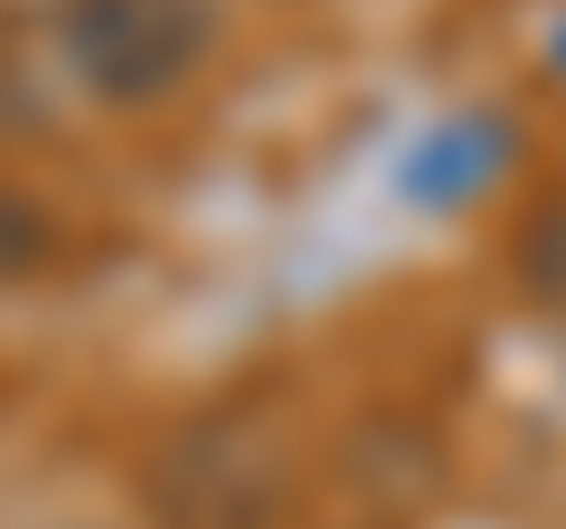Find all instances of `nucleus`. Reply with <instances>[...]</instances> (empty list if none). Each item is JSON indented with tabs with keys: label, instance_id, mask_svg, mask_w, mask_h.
<instances>
[{
	"label": "nucleus",
	"instance_id": "nucleus-1",
	"mask_svg": "<svg viewBox=\"0 0 566 529\" xmlns=\"http://www.w3.org/2000/svg\"><path fill=\"white\" fill-rule=\"evenodd\" d=\"M199 0H66V66L104 104H151L199 66Z\"/></svg>",
	"mask_w": 566,
	"mask_h": 529
},
{
	"label": "nucleus",
	"instance_id": "nucleus-2",
	"mask_svg": "<svg viewBox=\"0 0 566 529\" xmlns=\"http://www.w3.org/2000/svg\"><path fill=\"white\" fill-rule=\"evenodd\" d=\"M491 162H501V133H444V143H434V162L406 170V189H416V199H463Z\"/></svg>",
	"mask_w": 566,
	"mask_h": 529
},
{
	"label": "nucleus",
	"instance_id": "nucleus-3",
	"mask_svg": "<svg viewBox=\"0 0 566 529\" xmlns=\"http://www.w3.org/2000/svg\"><path fill=\"white\" fill-rule=\"evenodd\" d=\"M48 246H57L48 208H29V199H10V189H0V274H29Z\"/></svg>",
	"mask_w": 566,
	"mask_h": 529
},
{
	"label": "nucleus",
	"instance_id": "nucleus-4",
	"mask_svg": "<svg viewBox=\"0 0 566 529\" xmlns=\"http://www.w3.org/2000/svg\"><path fill=\"white\" fill-rule=\"evenodd\" d=\"M528 274H538V284L566 303V218H547V227H538V246H528Z\"/></svg>",
	"mask_w": 566,
	"mask_h": 529
}]
</instances>
